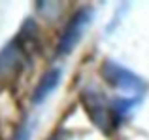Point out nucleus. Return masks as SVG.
<instances>
[{"label":"nucleus","mask_w":149,"mask_h":140,"mask_svg":"<svg viewBox=\"0 0 149 140\" xmlns=\"http://www.w3.org/2000/svg\"><path fill=\"white\" fill-rule=\"evenodd\" d=\"M100 74L113 89L119 91H130V93H143L147 89V83L134 74L130 68L119 64L113 59H106L100 66Z\"/></svg>","instance_id":"nucleus-1"},{"label":"nucleus","mask_w":149,"mask_h":140,"mask_svg":"<svg viewBox=\"0 0 149 140\" xmlns=\"http://www.w3.org/2000/svg\"><path fill=\"white\" fill-rule=\"evenodd\" d=\"M93 17H95V11L93 8H81L76 13L72 15V19L68 21L64 32H62L61 40L57 46V57H66L68 53H72V49L79 44V40L83 38L87 27L91 25Z\"/></svg>","instance_id":"nucleus-2"},{"label":"nucleus","mask_w":149,"mask_h":140,"mask_svg":"<svg viewBox=\"0 0 149 140\" xmlns=\"http://www.w3.org/2000/svg\"><path fill=\"white\" fill-rule=\"evenodd\" d=\"M81 104L87 112L89 119L95 123L102 133H111V119H109V100L102 95L98 89L87 87L81 93Z\"/></svg>","instance_id":"nucleus-3"},{"label":"nucleus","mask_w":149,"mask_h":140,"mask_svg":"<svg viewBox=\"0 0 149 140\" xmlns=\"http://www.w3.org/2000/svg\"><path fill=\"white\" fill-rule=\"evenodd\" d=\"M61 80H62V70L61 68L55 66V68L47 70V72L40 78L36 89H34V93H32V102L34 104H44L45 100H47L49 97L55 93V89L58 87Z\"/></svg>","instance_id":"nucleus-4"},{"label":"nucleus","mask_w":149,"mask_h":140,"mask_svg":"<svg viewBox=\"0 0 149 140\" xmlns=\"http://www.w3.org/2000/svg\"><path fill=\"white\" fill-rule=\"evenodd\" d=\"M140 104V97H130V99H109V119H111V129L115 131L121 123H125L128 119V116L132 114L136 106Z\"/></svg>","instance_id":"nucleus-5"},{"label":"nucleus","mask_w":149,"mask_h":140,"mask_svg":"<svg viewBox=\"0 0 149 140\" xmlns=\"http://www.w3.org/2000/svg\"><path fill=\"white\" fill-rule=\"evenodd\" d=\"M32 131H34V123L25 121L17 129V133L13 134V138H11V140H30V138H32Z\"/></svg>","instance_id":"nucleus-6"}]
</instances>
